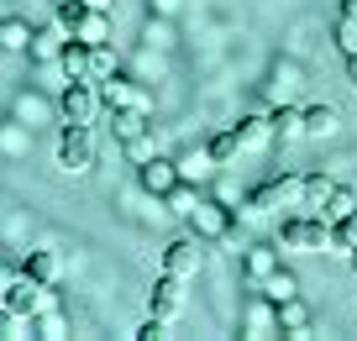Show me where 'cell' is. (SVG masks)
<instances>
[{
    "label": "cell",
    "mask_w": 357,
    "mask_h": 341,
    "mask_svg": "<svg viewBox=\"0 0 357 341\" xmlns=\"http://www.w3.org/2000/svg\"><path fill=\"white\" fill-rule=\"evenodd\" d=\"M326 232H331V220L326 215H289V220H279V252H326Z\"/></svg>",
    "instance_id": "6da1fadb"
},
{
    "label": "cell",
    "mask_w": 357,
    "mask_h": 341,
    "mask_svg": "<svg viewBox=\"0 0 357 341\" xmlns=\"http://www.w3.org/2000/svg\"><path fill=\"white\" fill-rule=\"evenodd\" d=\"M300 179L305 174H273L247 195V215H273L284 205H300Z\"/></svg>",
    "instance_id": "7a4b0ae2"
},
{
    "label": "cell",
    "mask_w": 357,
    "mask_h": 341,
    "mask_svg": "<svg viewBox=\"0 0 357 341\" xmlns=\"http://www.w3.org/2000/svg\"><path fill=\"white\" fill-rule=\"evenodd\" d=\"M95 110H100V89H95V79H68V84L58 89V116H63L68 126H89V121H95Z\"/></svg>",
    "instance_id": "3957f363"
},
{
    "label": "cell",
    "mask_w": 357,
    "mask_h": 341,
    "mask_svg": "<svg viewBox=\"0 0 357 341\" xmlns=\"http://www.w3.org/2000/svg\"><path fill=\"white\" fill-rule=\"evenodd\" d=\"M184 284H190V278H178V273H168V268H158L153 289H147V315L178 320V315H184V305H190V294H184Z\"/></svg>",
    "instance_id": "277c9868"
},
{
    "label": "cell",
    "mask_w": 357,
    "mask_h": 341,
    "mask_svg": "<svg viewBox=\"0 0 357 341\" xmlns=\"http://www.w3.org/2000/svg\"><path fill=\"white\" fill-rule=\"evenodd\" d=\"M58 168L63 174H89L95 168V137H89V126H68L58 132Z\"/></svg>",
    "instance_id": "5b68a950"
},
{
    "label": "cell",
    "mask_w": 357,
    "mask_h": 341,
    "mask_svg": "<svg viewBox=\"0 0 357 341\" xmlns=\"http://www.w3.org/2000/svg\"><path fill=\"white\" fill-rule=\"evenodd\" d=\"M158 268H168V273H178V278H195L205 268V242L200 236H174V242L163 247V263Z\"/></svg>",
    "instance_id": "8992f818"
},
{
    "label": "cell",
    "mask_w": 357,
    "mask_h": 341,
    "mask_svg": "<svg viewBox=\"0 0 357 341\" xmlns=\"http://www.w3.org/2000/svg\"><path fill=\"white\" fill-rule=\"evenodd\" d=\"M137 184H142L153 199H163L168 189L178 184V163L174 158H142V163H137Z\"/></svg>",
    "instance_id": "52a82bcc"
},
{
    "label": "cell",
    "mask_w": 357,
    "mask_h": 341,
    "mask_svg": "<svg viewBox=\"0 0 357 341\" xmlns=\"http://www.w3.org/2000/svg\"><path fill=\"white\" fill-rule=\"evenodd\" d=\"M58 273H63V257L47 252V247H32L22 257V278H32V284H58Z\"/></svg>",
    "instance_id": "ba28073f"
},
{
    "label": "cell",
    "mask_w": 357,
    "mask_h": 341,
    "mask_svg": "<svg viewBox=\"0 0 357 341\" xmlns=\"http://www.w3.org/2000/svg\"><path fill=\"white\" fill-rule=\"evenodd\" d=\"M95 89H100V105H105V110H121V105H142V110H147V100L137 95V89L126 84L121 74H105V79H95Z\"/></svg>",
    "instance_id": "9c48e42d"
},
{
    "label": "cell",
    "mask_w": 357,
    "mask_h": 341,
    "mask_svg": "<svg viewBox=\"0 0 357 341\" xmlns=\"http://www.w3.org/2000/svg\"><path fill=\"white\" fill-rule=\"evenodd\" d=\"M111 132L121 137V147H126V142H137V137H147V110H142V105H121V110H111Z\"/></svg>",
    "instance_id": "30bf717a"
},
{
    "label": "cell",
    "mask_w": 357,
    "mask_h": 341,
    "mask_svg": "<svg viewBox=\"0 0 357 341\" xmlns=\"http://www.w3.org/2000/svg\"><path fill=\"white\" fill-rule=\"evenodd\" d=\"M68 37H79V43H89V47L111 43V11H95V6H89V11L79 16V26H74Z\"/></svg>",
    "instance_id": "8fae6325"
},
{
    "label": "cell",
    "mask_w": 357,
    "mask_h": 341,
    "mask_svg": "<svg viewBox=\"0 0 357 341\" xmlns=\"http://www.w3.org/2000/svg\"><path fill=\"white\" fill-rule=\"evenodd\" d=\"M268 121H273V142H294L305 137V105H279L268 110Z\"/></svg>",
    "instance_id": "7c38bea8"
},
{
    "label": "cell",
    "mask_w": 357,
    "mask_h": 341,
    "mask_svg": "<svg viewBox=\"0 0 357 341\" xmlns=\"http://www.w3.org/2000/svg\"><path fill=\"white\" fill-rule=\"evenodd\" d=\"M273 310H279V331H284V336H310V310H305V299L300 294H294V299H284V305H273Z\"/></svg>",
    "instance_id": "4fadbf2b"
},
{
    "label": "cell",
    "mask_w": 357,
    "mask_h": 341,
    "mask_svg": "<svg viewBox=\"0 0 357 341\" xmlns=\"http://www.w3.org/2000/svg\"><path fill=\"white\" fill-rule=\"evenodd\" d=\"M58 68H63V79H89V43L68 37V43L58 47Z\"/></svg>",
    "instance_id": "5bb4252c"
},
{
    "label": "cell",
    "mask_w": 357,
    "mask_h": 341,
    "mask_svg": "<svg viewBox=\"0 0 357 341\" xmlns=\"http://www.w3.org/2000/svg\"><path fill=\"white\" fill-rule=\"evenodd\" d=\"M331 189H336V179H326V174H305V179H300V210H315V215H321L326 199H331Z\"/></svg>",
    "instance_id": "9a60e30c"
},
{
    "label": "cell",
    "mask_w": 357,
    "mask_h": 341,
    "mask_svg": "<svg viewBox=\"0 0 357 341\" xmlns=\"http://www.w3.org/2000/svg\"><path fill=\"white\" fill-rule=\"evenodd\" d=\"M257 289H263V299H268V305H284V299H294V294H300V278H294L289 268L279 263V268H273V273H268Z\"/></svg>",
    "instance_id": "2e32d148"
},
{
    "label": "cell",
    "mask_w": 357,
    "mask_h": 341,
    "mask_svg": "<svg viewBox=\"0 0 357 341\" xmlns=\"http://www.w3.org/2000/svg\"><path fill=\"white\" fill-rule=\"evenodd\" d=\"M236 142H242V153L268 147L273 142V121H268V116H242V121H236Z\"/></svg>",
    "instance_id": "e0dca14e"
},
{
    "label": "cell",
    "mask_w": 357,
    "mask_h": 341,
    "mask_svg": "<svg viewBox=\"0 0 357 341\" xmlns=\"http://www.w3.org/2000/svg\"><path fill=\"white\" fill-rule=\"evenodd\" d=\"M242 268H247V278H252V284H263V278L279 268V242H273V247H247V252H242Z\"/></svg>",
    "instance_id": "ac0fdd59"
},
{
    "label": "cell",
    "mask_w": 357,
    "mask_h": 341,
    "mask_svg": "<svg viewBox=\"0 0 357 341\" xmlns=\"http://www.w3.org/2000/svg\"><path fill=\"white\" fill-rule=\"evenodd\" d=\"M336 126H342L336 105H305V137H331Z\"/></svg>",
    "instance_id": "d6986e66"
},
{
    "label": "cell",
    "mask_w": 357,
    "mask_h": 341,
    "mask_svg": "<svg viewBox=\"0 0 357 341\" xmlns=\"http://www.w3.org/2000/svg\"><path fill=\"white\" fill-rule=\"evenodd\" d=\"M190 220H195V232H211V236H221V232H226V205L205 199V205H195V210H190Z\"/></svg>",
    "instance_id": "ffe728a7"
},
{
    "label": "cell",
    "mask_w": 357,
    "mask_h": 341,
    "mask_svg": "<svg viewBox=\"0 0 357 341\" xmlns=\"http://www.w3.org/2000/svg\"><path fill=\"white\" fill-rule=\"evenodd\" d=\"M205 153H211V163L215 168H226L236 153H242V142H236V126H226V132H215L211 142H205Z\"/></svg>",
    "instance_id": "44dd1931"
},
{
    "label": "cell",
    "mask_w": 357,
    "mask_h": 341,
    "mask_svg": "<svg viewBox=\"0 0 357 341\" xmlns=\"http://www.w3.org/2000/svg\"><path fill=\"white\" fill-rule=\"evenodd\" d=\"M163 199H168V215H190V210L200 205V195H195V184H190V179H178V184L168 189Z\"/></svg>",
    "instance_id": "7402d4cb"
},
{
    "label": "cell",
    "mask_w": 357,
    "mask_h": 341,
    "mask_svg": "<svg viewBox=\"0 0 357 341\" xmlns=\"http://www.w3.org/2000/svg\"><path fill=\"white\" fill-rule=\"evenodd\" d=\"M6 53H32V22L6 16Z\"/></svg>",
    "instance_id": "603a6c76"
},
{
    "label": "cell",
    "mask_w": 357,
    "mask_h": 341,
    "mask_svg": "<svg viewBox=\"0 0 357 341\" xmlns=\"http://www.w3.org/2000/svg\"><path fill=\"white\" fill-rule=\"evenodd\" d=\"M352 210H357V195H352V189H347V184H336V189H331V199H326V210H321V215H326V220H342V215H352Z\"/></svg>",
    "instance_id": "cb8c5ba5"
},
{
    "label": "cell",
    "mask_w": 357,
    "mask_h": 341,
    "mask_svg": "<svg viewBox=\"0 0 357 341\" xmlns=\"http://www.w3.org/2000/svg\"><path fill=\"white\" fill-rule=\"evenodd\" d=\"M63 37H68V32H63V26H58V22H53V26H37V32H32V53L53 58L58 47H63Z\"/></svg>",
    "instance_id": "d4e9b609"
},
{
    "label": "cell",
    "mask_w": 357,
    "mask_h": 341,
    "mask_svg": "<svg viewBox=\"0 0 357 341\" xmlns=\"http://www.w3.org/2000/svg\"><path fill=\"white\" fill-rule=\"evenodd\" d=\"M84 11H89L84 0H53V22L63 26V32H74V26H79V16H84Z\"/></svg>",
    "instance_id": "484cf974"
},
{
    "label": "cell",
    "mask_w": 357,
    "mask_h": 341,
    "mask_svg": "<svg viewBox=\"0 0 357 341\" xmlns=\"http://www.w3.org/2000/svg\"><path fill=\"white\" fill-rule=\"evenodd\" d=\"M331 37H336V47L352 58V53H357V16H347V11H342V16H336V32H331Z\"/></svg>",
    "instance_id": "4316f807"
},
{
    "label": "cell",
    "mask_w": 357,
    "mask_h": 341,
    "mask_svg": "<svg viewBox=\"0 0 357 341\" xmlns=\"http://www.w3.org/2000/svg\"><path fill=\"white\" fill-rule=\"evenodd\" d=\"M205 174H215L211 153H190L184 163H178V179H190V184H195V179H205Z\"/></svg>",
    "instance_id": "83f0119b"
},
{
    "label": "cell",
    "mask_w": 357,
    "mask_h": 341,
    "mask_svg": "<svg viewBox=\"0 0 357 341\" xmlns=\"http://www.w3.org/2000/svg\"><path fill=\"white\" fill-rule=\"evenodd\" d=\"M105 74H116V58H111V43H100V47H89V79H105Z\"/></svg>",
    "instance_id": "f1b7e54d"
},
{
    "label": "cell",
    "mask_w": 357,
    "mask_h": 341,
    "mask_svg": "<svg viewBox=\"0 0 357 341\" xmlns=\"http://www.w3.org/2000/svg\"><path fill=\"white\" fill-rule=\"evenodd\" d=\"M168 326H174V320H163V315H147L142 326H137V341H163V336H168Z\"/></svg>",
    "instance_id": "f546056e"
},
{
    "label": "cell",
    "mask_w": 357,
    "mask_h": 341,
    "mask_svg": "<svg viewBox=\"0 0 357 341\" xmlns=\"http://www.w3.org/2000/svg\"><path fill=\"white\" fill-rule=\"evenodd\" d=\"M22 320L26 315H16L11 305H0V341H16V336H22Z\"/></svg>",
    "instance_id": "4dcf8cb0"
},
{
    "label": "cell",
    "mask_w": 357,
    "mask_h": 341,
    "mask_svg": "<svg viewBox=\"0 0 357 341\" xmlns=\"http://www.w3.org/2000/svg\"><path fill=\"white\" fill-rule=\"evenodd\" d=\"M347 79H352V89H357V53L347 58Z\"/></svg>",
    "instance_id": "1f68e13d"
},
{
    "label": "cell",
    "mask_w": 357,
    "mask_h": 341,
    "mask_svg": "<svg viewBox=\"0 0 357 341\" xmlns=\"http://www.w3.org/2000/svg\"><path fill=\"white\" fill-rule=\"evenodd\" d=\"M84 6H95V11H111V6H116V0H84Z\"/></svg>",
    "instance_id": "d6a6232c"
},
{
    "label": "cell",
    "mask_w": 357,
    "mask_h": 341,
    "mask_svg": "<svg viewBox=\"0 0 357 341\" xmlns=\"http://www.w3.org/2000/svg\"><path fill=\"white\" fill-rule=\"evenodd\" d=\"M342 11H347V16H357V0H342Z\"/></svg>",
    "instance_id": "836d02e7"
},
{
    "label": "cell",
    "mask_w": 357,
    "mask_h": 341,
    "mask_svg": "<svg viewBox=\"0 0 357 341\" xmlns=\"http://www.w3.org/2000/svg\"><path fill=\"white\" fill-rule=\"evenodd\" d=\"M0 53H6V22H0Z\"/></svg>",
    "instance_id": "e575fe53"
},
{
    "label": "cell",
    "mask_w": 357,
    "mask_h": 341,
    "mask_svg": "<svg viewBox=\"0 0 357 341\" xmlns=\"http://www.w3.org/2000/svg\"><path fill=\"white\" fill-rule=\"evenodd\" d=\"M347 263H352V268H357V247H352V252H347Z\"/></svg>",
    "instance_id": "d590c367"
}]
</instances>
